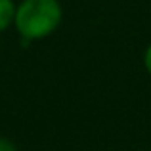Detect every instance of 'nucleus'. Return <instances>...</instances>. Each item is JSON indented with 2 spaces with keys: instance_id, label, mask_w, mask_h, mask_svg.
Here are the masks:
<instances>
[{
  "instance_id": "f257e3e1",
  "label": "nucleus",
  "mask_w": 151,
  "mask_h": 151,
  "mask_svg": "<svg viewBox=\"0 0 151 151\" xmlns=\"http://www.w3.org/2000/svg\"><path fill=\"white\" fill-rule=\"evenodd\" d=\"M63 19L59 0H23L15 10V29L25 42L52 35Z\"/></svg>"
},
{
  "instance_id": "f03ea898",
  "label": "nucleus",
  "mask_w": 151,
  "mask_h": 151,
  "mask_svg": "<svg viewBox=\"0 0 151 151\" xmlns=\"http://www.w3.org/2000/svg\"><path fill=\"white\" fill-rule=\"evenodd\" d=\"M15 10L17 6L14 4V0H0V33L6 31L10 25H14Z\"/></svg>"
},
{
  "instance_id": "7ed1b4c3",
  "label": "nucleus",
  "mask_w": 151,
  "mask_h": 151,
  "mask_svg": "<svg viewBox=\"0 0 151 151\" xmlns=\"http://www.w3.org/2000/svg\"><path fill=\"white\" fill-rule=\"evenodd\" d=\"M0 151H17V147H15L10 140H6V138L0 136Z\"/></svg>"
},
{
  "instance_id": "20e7f679",
  "label": "nucleus",
  "mask_w": 151,
  "mask_h": 151,
  "mask_svg": "<svg viewBox=\"0 0 151 151\" xmlns=\"http://www.w3.org/2000/svg\"><path fill=\"white\" fill-rule=\"evenodd\" d=\"M144 65H145V69H147V73L151 75V44L147 46V50H145V54H144Z\"/></svg>"
}]
</instances>
